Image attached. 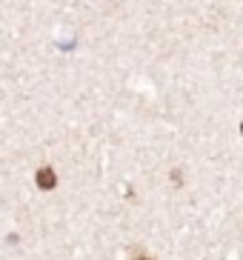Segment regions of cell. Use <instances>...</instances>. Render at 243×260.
Returning <instances> with one entry per match:
<instances>
[{
	"mask_svg": "<svg viewBox=\"0 0 243 260\" xmlns=\"http://www.w3.org/2000/svg\"><path fill=\"white\" fill-rule=\"evenodd\" d=\"M38 186L40 189H54V172L52 169H40L38 172Z\"/></svg>",
	"mask_w": 243,
	"mask_h": 260,
	"instance_id": "1",
	"label": "cell"
},
{
	"mask_svg": "<svg viewBox=\"0 0 243 260\" xmlns=\"http://www.w3.org/2000/svg\"><path fill=\"white\" fill-rule=\"evenodd\" d=\"M140 260H149V257H140Z\"/></svg>",
	"mask_w": 243,
	"mask_h": 260,
	"instance_id": "2",
	"label": "cell"
}]
</instances>
